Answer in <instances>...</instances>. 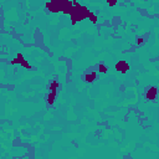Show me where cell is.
I'll return each instance as SVG.
<instances>
[{"label":"cell","instance_id":"obj_3","mask_svg":"<svg viewBox=\"0 0 159 159\" xmlns=\"http://www.w3.org/2000/svg\"><path fill=\"white\" fill-rule=\"evenodd\" d=\"M114 68H116V71H118V72H121V73H126V72L129 70V65H128L127 61L121 60V61H118V62L114 65Z\"/></svg>","mask_w":159,"mask_h":159},{"label":"cell","instance_id":"obj_1","mask_svg":"<svg viewBox=\"0 0 159 159\" xmlns=\"http://www.w3.org/2000/svg\"><path fill=\"white\" fill-rule=\"evenodd\" d=\"M72 4H73V6H72V10L70 13V18H71V24L76 25L77 23L87 19V14L90 10L87 9V6L81 5L78 2H76V0H73Z\"/></svg>","mask_w":159,"mask_h":159},{"label":"cell","instance_id":"obj_12","mask_svg":"<svg viewBox=\"0 0 159 159\" xmlns=\"http://www.w3.org/2000/svg\"><path fill=\"white\" fill-rule=\"evenodd\" d=\"M144 41H145V40H144V39H142V37H140V39H138V41H137V44H138V45H139V46H140V45H143V44H144Z\"/></svg>","mask_w":159,"mask_h":159},{"label":"cell","instance_id":"obj_5","mask_svg":"<svg viewBox=\"0 0 159 159\" xmlns=\"http://www.w3.org/2000/svg\"><path fill=\"white\" fill-rule=\"evenodd\" d=\"M97 80V72L96 71H91V72H87L84 75V81L86 84H92Z\"/></svg>","mask_w":159,"mask_h":159},{"label":"cell","instance_id":"obj_11","mask_svg":"<svg viewBox=\"0 0 159 159\" xmlns=\"http://www.w3.org/2000/svg\"><path fill=\"white\" fill-rule=\"evenodd\" d=\"M106 3H107L110 6H116V4H117V0H106Z\"/></svg>","mask_w":159,"mask_h":159},{"label":"cell","instance_id":"obj_4","mask_svg":"<svg viewBox=\"0 0 159 159\" xmlns=\"http://www.w3.org/2000/svg\"><path fill=\"white\" fill-rule=\"evenodd\" d=\"M157 93H158L157 87L152 86V87L147 88V91H145V98L149 100V101H154V100L157 98Z\"/></svg>","mask_w":159,"mask_h":159},{"label":"cell","instance_id":"obj_9","mask_svg":"<svg viewBox=\"0 0 159 159\" xmlns=\"http://www.w3.org/2000/svg\"><path fill=\"white\" fill-rule=\"evenodd\" d=\"M20 66H23V67H25V68H28V70H31V65L23 57L21 58V61H20Z\"/></svg>","mask_w":159,"mask_h":159},{"label":"cell","instance_id":"obj_10","mask_svg":"<svg viewBox=\"0 0 159 159\" xmlns=\"http://www.w3.org/2000/svg\"><path fill=\"white\" fill-rule=\"evenodd\" d=\"M100 73H107V71H108V68H107V66L106 65H103V63H100L98 65V70H97Z\"/></svg>","mask_w":159,"mask_h":159},{"label":"cell","instance_id":"obj_13","mask_svg":"<svg viewBox=\"0 0 159 159\" xmlns=\"http://www.w3.org/2000/svg\"><path fill=\"white\" fill-rule=\"evenodd\" d=\"M60 2H63V0H60Z\"/></svg>","mask_w":159,"mask_h":159},{"label":"cell","instance_id":"obj_2","mask_svg":"<svg viewBox=\"0 0 159 159\" xmlns=\"http://www.w3.org/2000/svg\"><path fill=\"white\" fill-rule=\"evenodd\" d=\"M61 3L62 2H60V0H50V2L46 3V8L49 11L56 14V13L61 11Z\"/></svg>","mask_w":159,"mask_h":159},{"label":"cell","instance_id":"obj_6","mask_svg":"<svg viewBox=\"0 0 159 159\" xmlns=\"http://www.w3.org/2000/svg\"><path fill=\"white\" fill-rule=\"evenodd\" d=\"M60 88V84L57 82V81H52L51 84H50V86H49V90H50V92H54V93H56L57 95V90Z\"/></svg>","mask_w":159,"mask_h":159},{"label":"cell","instance_id":"obj_7","mask_svg":"<svg viewBox=\"0 0 159 159\" xmlns=\"http://www.w3.org/2000/svg\"><path fill=\"white\" fill-rule=\"evenodd\" d=\"M55 98H56V93H54V92H49V95H47V97H46V102H47V105H49V106H54V103H55Z\"/></svg>","mask_w":159,"mask_h":159},{"label":"cell","instance_id":"obj_8","mask_svg":"<svg viewBox=\"0 0 159 159\" xmlns=\"http://www.w3.org/2000/svg\"><path fill=\"white\" fill-rule=\"evenodd\" d=\"M87 19H90V20H91V23H92L93 25H96V24H97V20H98V19H97V16H96L92 11H88V14H87Z\"/></svg>","mask_w":159,"mask_h":159}]
</instances>
